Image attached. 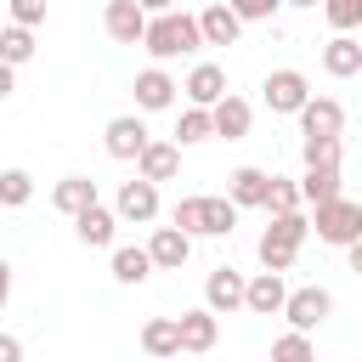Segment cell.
Returning <instances> with one entry per match:
<instances>
[{
	"instance_id": "obj_29",
	"label": "cell",
	"mask_w": 362,
	"mask_h": 362,
	"mask_svg": "<svg viewBox=\"0 0 362 362\" xmlns=\"http://www.w3.org/2000/svg\"><path fill=\"white\" fill-rule=\"evenodd\" d=\"M272 362H317V351H311V334L288 328L283 339H272Z\"/></svg>"
},
{
	"instance_id": "obj_8",
	"label": "cell",
	"mask_w": 362,
	"mask_h": 362,
	"mask_svg": "<svg viewBox=\"0 0 362 362\" xmlns=\"http://www.w3.org/2000/svg\"><path fill=\"white\" fill-rule=\"evenodd\" d=\"M283 317H288V328H300V334H311V328H322L328 317H334V294L328 288H294L288 294V305H283Z\"/></svg>"
},
{
	"instance_id": "obj_12",
	"label": "cell",
	"mask_w": 362,
	"mask_h": 362,
	"mask_svg": "<svg viewBox=\"0 0 362 362\" xmlns=\"http://www.w3.org/2000/svg\"><path fill=\"white\" fill-rule=\"evenodd\" d=\"M119 221H136V226H147L153 215H158V181H147V175H136V181H124L119 187Z\"/></svg>"
},
{
	"instance_id": "obj_26",
	"label": "cell",
	"mask_w": 362,
	"mask_h": 362,
	"mask_svg": "<svg viewBox=\"0 0 362 362\" xmlns=\"http://www.w3.org/2000/svg\"><path fill=\"white\" fill-rule=\"evenodd\" d=\"M153 272H158L153 249H113V277L119 283H147Z\"/></svg>"
},
{
	"instance_id": "obj_38",
	"label": "cell",
	"mask_w": 362,
	"mask_h": 362,
	"mask_svg": "<svg viewBox=\"0 0 362 362\" xmlns=\"http://www.w3.org/2000/svg\"><path fill=\"white\" fill-rule=\"evenodd\" d=\"M141 11H147V17H158V11H175V0H141Z\"/></svg>"
},
{
	"instance_id": "obj_31",
	"label": "cell",
	"mask_w": 362,
	"mask_h": 362,
	"mask_svg": "<svg viewBox=\"0 0 362 362\" xmlns=\"http://www.w3.org/2000/svg\"><path fill=\"white\" fill-rule=\"evenodd\" d=\"M305 204V192H300V181H288V175H272V192H266V209L272 215H288V209H300Z\"/></svg>"
},
{
	"instance_id": "obj_19",
	"label": "cell",
	"mask_w": 362,
	"mask_h": 362,
	"mask_svg": "<svg viewBox=\"0 0 362 362\" xmlns=\"http://www.w3.org/2000/svg\"><path fill=\"white\" fill-rule=\"evenodd\" d=\"M198 23H204V45H238V34H243V17H238L226 0L204 6V11H198Z\"/></svg>"
},
{
	"instance_id": "obj_37",
	"label": "cell",
	"mask_w": 362,
	"mask_h": 362,
	"mask_svg": "<svg viewBox=\"0 0 362 362\" xmlns=\"http://www.w3.org/2000/svg\"><path fill=\"white\" fill-rule=\"evenodd\" d=\"M345 260H351V272H356V277H362V238H356V243H351V249H345Z\"/></svg>"
},
{
	"instance_id": "obj_5",
	"label": "cell",
	"mask_w": 362,
	"mask_h": 362,
	"mask_svg": "<svg viewBox=\"0 0 362 362\" xmlns=\"http://www.w3.org/2000/svg\"><path fill=\"white\" fill-rule=\"evenodd\" d=\"M260 96H266L272 113H294V119H300V107L311 102V79H305L300 68H272L266 85H260Z\"/></svg>"
},
{
	"instance_id": "obj_36",
	"label": "cell",
	"mask_w": 362,
	"mask_h": 362,
	"mask_svg": "<svg viewBox=\"0 0 362 362\" xmlns=\"http://www.w3.org/2000/svg\"><path fill=\"white\" fill-rule=\"evenodd\" d=\"M0 362H23V339L17 334H0Z\"/></svg>"
},
{
	"instance_id": "obj_33",
	"label": "cell",
	"mask_w": 362,
	"mask_h": 362,
	"mask_svg": "<svg viewBox=\"0 0 362 362\" xmlns=\"http://www.w3.org/2000/svg\"><path fill=\"white\" fill-rule=\"evenodd\" d=\"M339 136H305V164H339Z\"/></svg>"
},
{
	"instance_id": "obj_16",
	"label": "cell",
	"mask_w": 362,
	"mask_h": 362,
	"mask_svg": "<svg viewBox=\"0 0 362 362\" xmlns=\"http://www.w3.org/2000/svg\"><path fill=\"white\" fill-rule=\"evenodd\" d=\"M215 339H221V322H215V311H209V305H198V311H181V351H187V356H204V351H215Z\"/></svg>"
},
{
	"instance_id": "obj_4",
	"label": "cell",
	"mask_w": 362,
	"mask_h": 362,
	"mask_svg": "<svg viewBox=\"0 0 362 362\" xmlns=\"http://www.w3.org/2000/svg\"><path fill=\"white\" fill-rule=\"evenodd\" d=\"M311 232H317V243L351 249V243L362 238V204H356V198H334V204L311 209Z\"/></svg>"
},
{
	"instance_id": "obj_14",
	"label": "cell",
	"mask_w": 362,
	"mask_h": 362,
	"mask_svg": "<svg viewBox=\"0 0 362 362\" xmlns=\"http://www.w3.org/2000/svg\"><path fill=\"white\" fill-rule=\"evenodd\" d=\"M90 204H102L90 175H62V181L51 187V209H57V215H68V221H74V215H85Z\"/></svg>"
},
{
	"instance_id": "obj_24",
	"label": "cell",
	"mask_w": 362,
	"mask_h": 362,
	"mask_svg": "<svg viewBox=\"0 0 362 362\" xmlns=\"http://www.w3.org/2000/svg\"><path fill=\"white\" fill-rule=\"evenodd\" d=\"M113 226H119V209H102V204H90L85 215H74V232H79L85 249H107L113 243Z\"/></svg>"
},
{
	"instance_id": "obj_3",
	"label": "cell",
	"mask_w": 362,
	"mask_h": 362,
	"mask_svg": "<svg viewBox=\"0 0 362 362\" xmlns=\"http://www.w3.org/2000/svg\"><path fill=\"white\" fill-rule=\"evenodd\" d=\"M305 232H311V221H305L300 209L272 215V226H266V232H260V243H255L260 266H266V272H288V266H294V255H300V243H305Z\"/></svg>"
},
{
	"instance_id": "obj_7",
	"label": "cell",
	"mask_w": 362,
	"mask_h": 362,
	"mask_svg": "<svg viewBox=\"0 0 362 362\" xmlns=\"http://www.w3.org/2000/svg\"><path fill=\"white\" fill-rule=\"evenodd\" d=\"M147 11H141V0H107L102 6V28H107V40L113 45H141L147 40Z\"/></svg>"
},
{
	"instance_id": "obj_13",
	"label": "cell",
	"mask_w": 362,
	"mask_h": 362,
	"mask_svg": "<svg viewBox=\"0 0 362 362\" xmlns=\"http://www.w3.org/2000/svg\"><path fill=\"white\" fill-rule=\"evenodd\" d=\"M175 90H181V85H175L158 62L136 74V107H141V113H164V107H175Z\"/></svg>"
},
{
	"instance_id": "obj_6",
	"label": "cell",
	"mask_w": 362,
	"mask_h": 362,
	"mask_svg": "<svg viewBox=\"0 0 362 362\" xmlns=\"http://www.w3.org/2000/svg\"><path fill=\"white\" fill-rule=\"evenodd\" d=\"M204 305H209L215 317L243 311V305H249V277H243V272H232V266H215V272L204 277Z\"/></svg>"
},
{
	"instance_id": "obj_30",
	"label": "cell",
	"mask_w": 362,
	"mask_h": 362,
	"mask_svg": "<svg viewBox=\"0 0 362 362\" xmlns=\"http://www.w3.org/2000/svg\"><path fill=\"white\" fill-rule=\"evenodd\" d=\"M28 198H34V175H28V170H6V175H0V204H6V209H23Z\"/></svg>"
},
{
	"instance_id": "obj_35",
	"label": "cell",
	"mask_w": 362,
	"mask_h": 362,
	"mask_svg": "<svg viewBox=\"0 0 362 362\" xmlns=\"http://www.w3.org/2000/svg\"><path fill=\"white\" fill-rule=\"evenodd\" d=\"M11 23L40 28V23H45V0H11Z\"/></svg>"
},
{
	"instance_id": "obj_32",
	"label": "cell",
	"mask_w": 362,
	"mask_h": 362,
	"mask_svg": "<svg viewBox=\"0 0 362 362\" xmlns=\"http://www.w3.org/2000/svg\"><path fill=\"white\" fill-rule=\"evenodd\" d=\"M322 17L334 34H351V28H362V0H322Z\"/></svg>"
},
{
	"instance_id": "obj_23",
	"label": "cell",
	"mask_w": 362,
	"mask_h": 362,
	"mask_svg": "<svg viewBox=\"0 0 362 362\" xmlns=\"http://www.w3.org/2000/svg\"><path fill=\"white\" fill-rule=\"evenodd\" d=\"M300 192H305V204H311V209H322V204L345 198V192H339V164H305Z\"/></svg>"
},
{
	"instance_id": "obj_27",
	"label": "cell",
	"mask_w": 362,
	"mask_h": 362,
	"mask_svg": "<svg viewBox=\"0 0 362 362\" xmlns=\"http://www.w3.org/2000/svg\"><path fill=\"white\" fill-rule=\"evenodd\" d=\"M209 136H215V113H209V107H187V113L175 119V141H181V147L209 141Z\"/></svg>"
},
{
	"instance_id": "obj_2",
	"label": "cell",
	"mask_w": 362,
	"mask_h": 362,
	"mask_svg": "<svg viewBox=\"0 0 362 362\" xmlns=\"http://www.w3.org/2000/svg\"><path fill=\"white\" fill-rule=\"evenodd\" d=\"M170 221H175L181 232H192V238H232L238 204H232V198H215V192H187Z\"/></svg>"
},
{
	"instance_id": "obj_22",
	"label": "cell",
	"mask_w": 362,
	"mask_h": 362,
	"mask_svg": "<svg viewBox=\"0 0 362 362\" xmlns=\"http://www.w3.org/2000/svg\"><path fill=\"white\" fill-rule=\"evenodd\" d=\"M175 170H181V141H147V153L136 158V175L147 181H175Z\"/></svg>"
},
{
	"instance_id": "obj_10",
	"label": "cell",
	"mask_w": 362,
	"mask_h": 362,
	"mask_svg": "<svg viewBox=\"0 0 362 362\" xmlns=\"http://www.w3.org/2000/svg\"><path fill=\"white\" fill-rule=\"evenodd\" d=\"M288 294H294V288L283 283V272H266V266H260V272L249 277V305H243V311H255V317H283Z\"/></svg>"
},
{
	"instance_id": "obj_1",
	"label": "cell",
	"mask_w": 362,
	"mask_h": 362,
	"mask_svg": "<svg viewBox=\"0 0 362 362\" xmlns=\"http://www.w3.org/2000/svg\"><path fill=\"white\" fill-rule=\"evenodd\" d=\"M198 45H204V23H198L192 11H158V17L147 23V40H141V51H147L153 62L192 57Z\"/></svg>"
},
{
	"instance_id": "obj_39",
	"label": "cell",
	"mask_w": 362,
	"mask_h": 362,
	"mask_svg": "<svg viewBox=\"0 0 362 362\" xmlns=\"http://www.w3.org/2000/svg\"><path fill=\"white\" fill-rule=\"evenodd\" d=\"M288 6H317V0H288Z\"/></svg>"
},
{
	"instance_id": "obj_21",
	"label": "cell",
	"mask_w": 362,
	"mask_h": 362,
	"mask_svg": "<svg viewBox=\"0 0 362 362\" xmlns=\"http://www.w3.org/2000/svg\"><path fill=\"white\" fill-rule=\"evenodd\" d=\"M322 74H334V79H351V74H362V40H351V34H334V40L322 45Z\"/></svg>"
},
{
	"instance_id": "obj_17",
	"label": "cell",
	"mask_w": 362,
	"mask_h": 362,
	"mask_svg": "<svg viewBox=\"0 0 362 362\" xmlns=\"http://www.w3.org/2000/svg\"><path fill=\"white\" fill-rule=\"evenodd\" d=\"M141 351H147L153 362L181 356V317H147V322H141Z\"/></svg>"
},
{
	"instance_id": "obj_9",
	"label": "cell",
	"mask_w": 362,
	"mask_h": 362,
	"mask_svg": "<svg viewBox=\"0 0 362 362\" xmlns=\"http://www.w3.org/2000/svg\"><path fill=\"white\" fill-rule=\"evenodd\" d=\"M147 124L136 119V113H119V119H107V130H102V147H107V158H141L147 153Z\"/></svg>"
},
{
	"instance_id": "obj_34",
	"label": "cell",
	"mask_w": 362,
	"mask_h": 362,
	"mask_svg": "<svg viewBox=\"0 0 362 362\" xmlns=\"http://www.w3.org/2000/svg\"><path fill=\"white\" fill-rule=\"evenodd\" d=\"M226 6H232L243 23H272V17H277V6H288V0H226Z\"/></svg>"
},
{
	"instance_id": "obj_15",
	"label": "cell",
	"mask_w": 362,
	"mask_h": 362,
	"mask_svg": "<svg viewBox=\"0 0 362 362\" xmlns=\"http://www.w3.org/2000/svg\"><path fill=\"white\" fill-rule=\"evenodd\" d=\"M147 249H153L158 272H181V266H187V255H192V232H181V226H153Z\"/></svg>"
},
{
	"instance_id": "obj_25",
	"label": "cell",
	"mask_w": 362,
	"mask_h": 362,
	"mask_svg": "<svg viewBox=\"0 0 362 362\" xmlns=\"http://www.w3.org/2000/svg\"><path fill=\"white\" fill-rule=\"evenodd\" d=\"M209 113H215V136H226V141H243V136H249V119H255V107H249L243 96H221Z\"/></svg>"
},
{
	"instance_id": "obj_18",
	"label": "cell",
	"mask_w": 362,
	"mask_h": 362,
	"mask_svg": "<svg viewBox=\"0 0 362 362\" xmlns=\"http://www.w3.org/2000/svg\"><path fill=\"white\" fill-rule=\"evenodd\" d=\"M181 90H187V102H192V107H215L221 96H232V90H226V68H215V62H198V68L187 74V85H181Z\"/></svg>"
},
{
	"instance_id": "obj_20",
	"label": "cell",
	"mask_w": 362,
	"mask_h": 362,
	"mask_svg": "<svg viewBox=\"0 0 362 362\" xmlns=\"http://www.w3.org/2000/svg\"><path fill=\"white\" fill-rule=\"evenodd\" d=\"M300 130H305V136H339V130H345V107H339L334 96H311V102L300 107Z\"/></svg>"
},
{
	"instance_id": "obj_28",
	"label": "cell",
	"mask_w": 362,
	"mask_h": 362,
	"mask_svg": "<svg viewBox=\"0 0 362 362\" xmlns=\"http://www.w3.org/2000/svg\"><path fill=\"white\" fill-rule=\"evenodd\" d=\"M0 57H6V68H23V62L34 57V28H23V23H11V28L0 34Z\"/></svg>"
},
{
	"instance_id": "obj_11",
	"label": "cell",
	"mask_w": 362,
	"mask_h": 362,
	"mask_svg": "<svg viewBox=\"0 0 362 362\" xmlns=\"http://www.w3.org/2000/svg\"><path fill=\"white\" fill-rule=\"evenodd\" d=\"M266 192H272V175H266L260 164H238V170L226 175V198H232L238 209H266Z\"/></svg>"
}]
</instances>
